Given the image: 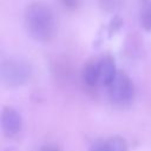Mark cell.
Wrapping results in <instances>:
<instances>
[{"instance_id": "6da1fadb", "label": "cell", "mask_w": 151, "mask_h": 151, "mask_svg": "<svg viewBox=\"0 0 151 151\" xmlns=\"http://www.w3.org/2000/svg\"><path fill=\"white\" fill-rule=\"evenodd\" d=\"M28 34L37 41H51L57 33V19L52 8L44 2H32L25 11Z\"/></svg>"}, {"instance_id": "7a4b0ae2", "label": "cell", "mask_w": 151, "mask_h": 151, "mask_svg": "<svg viewBox=\"0 0 151 151\" xmlns=\"http://www.w3.org/2000/svg\"><path fill=\"white\" fill-rule=\"evenodd\" d=\"M31 67L19 59H7L1 64V79L9 87H18L25 84L31 77Z\"/></svg>"}, {"instance_id": "3957f363", "label": "cell", "mask_w": 151, "mask_h": 151, "mask_svg": "<svg viewBox=\"0 0 151 151\" xmlns=\"http://www.w3.org/2000/svg\"><path fill=\"white\" fill-rule=\"evenodd\" d=\"M110 99L119 105L130 103L134 97V86L130 77L124 72H118L112 83L107 86Z\"/></svg>"}, {"instance_id": "277c9868", "label": "cell", "mask_w": 151, "mask_h": 151, "mask_svg": "<svg viewBox=\"0 0 151 151\" xmlns=\"http://www.w3.org/2000/svg\"><path fill=\"white\" fill-rule=\"evenodd\" d=\"M1 126L5 136L14 137L22 127V118L20 113L13 107H5L1 113Z\"/></svg>"}, {"instance_id": "5b68a950", "label": "cell", "mask_w": 151, "mask_h": 151, "mask_svg": "<svg viewBox=\"0 0 151 151\" xmlns=\"http://www.w3.org/2000/svg\"><path fill=\"white\" fill-rule=\"evenodd\" d=\"M98 72H99V84L105 86H109L118 73L113 60L110 58H105L98 63Z\"/></svg>"}, {"instance_id": "8992f818", "label": "cell", "mask_w": 151, "mask_h": 151, "mask_svg": "<svg viewBox=\"0 0 151 151\" xmlns=\"http://www.w3.org/2000/svg\"><path fill=\"white\" fill-rule=\"evenodd\" d=\"M83 80L88 86H96L99 84L98 63H90L83 70Z\"/></svg>"}, {"instance_id": "52a82bcc", "label": "cell", "mask_w": 151, "mask_h": 151, "mask_svg": "<svg viewBox=\"0 0 151 151\" xmlns=\"http://www.w3.org/2000/svg\"><path fill=\"white\" fill-rule=\"evenodd\" d=\"M109 151H127V143L120 137H112L105 140Z\"/></svg>"}, {"instance_id": "ba28073f", "label": "cell", "mask_w": 151, "mask_h": 151, "mask_svg": "<svg viewBox=\"0 0 151 151\" xmlns=\"http://www.w3.org/2000/svg\"><path fill=\"white\" fill-rule=\"evenodd\" d=\"M140 22L144 29L151 31V2L146 4L140 13Z\"/></svg>"}, {"instance_id": "9c48e42d", "label": "cell", "mask_w": 151, "mask_h": 151, "mask_svg": "<svg viewBox=\"0 0 151 151\" xmlns=\"http://www.w3.org/2000/svg\"><path fill=\"white\" fill-rule=\"evenodd\" d=\"M99 2L105 11L112 12V11H116L118 7H120L124 0H99Z\"/></svg>"}, {"instance_id": "30bf717a", "label": "cell", "mask_w": 151, "mask_h": 151, "mask_svg": "<svg viewBox=\"0 0 151 151\" xmlns=\"http://www.w3.org/2000/svg\"><path fill=\"white\" fill-rule=\"evenodd\" d=\"M88 151H109V150L106 147L105 142H96L91 145Z\"/></svg>"}, {"instance_id": "8fae6325", "label": "cell", "mask_w": 151, "mask_h": 151, "mask_svg": "<svg viewBox=\"0 0 151 151\" xmlns=\"http://www.w3.org/2000/svg\"><path fill=\"white\" fill-rule=\"evenodd\" d=\"M61 2L68 9H74L79 5V0H61Z\"/></svg>"}, {"instance_id": "7c38bea8", "label": "cell", "mask_w": 151, "mask_h": 151, "mask_svg": "<svg viewBox=\"0 0 151 151\" xmlns=\"http://www.w3.org/2000/svg\"><path fill=\"white\" fill-rule=\"evenodd\" d=\"M40 151H59V149H57V147H54V146H45V147H42Z\"/></svg>"}, {"instance_id": "4fadbf2b", "label": "cell", "mask_w": 151, "mask_h": 151, "mask_svg": "<svg viewBox=\"0 0 151 151\" xmlns=\"http://www.w3.org/2000/svg\"><path fill=\"white\" fill-rule=\"evenodd\" d=\"M5 151H14L13 149H7V150H5Z\"/></svg>"}]
</instances>
